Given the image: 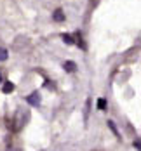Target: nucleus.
Masks as SVG:
<instances>
[{"mask_svg":"<svg viewBox=\"0 0 141 151\" xmlns=\"http://www.w3.org/2000/svg\"><path fill=\"white\" fill-rule=\"evenodd\" d=\"M26 103L31 106H38L40 104V94L38 92H33V94H30L28 97H26Z\"/></svg>","mask_w":141,"mask_h":151,"instance_id":"nucleus-1","label":"nucleus"},{"mask_svg":"<svg viewBox=\"0 0 141 151\" xmlns=\"http://www.w3.org/2000/svg\"><path fill=\"white\" fill-rule=\"evenodd\" d=\"M63 68H64V71H68V73H72V71H75V68H77V64H75L73 61H66V63L63 64Z\"/></svg>","mask_w":141,"mask_h":151,"instance_id":"nucleus-2","label":"nucleus"},{"mask_svg":"<svg viewBox=\"0 0 141 151\" xmlns=\"http://www.w3.org/2000/svg\"><path fill=\"white\" fill-rule=\"evenodd\" d=\"M2 91H4V94H11V92L14 91V83L5 82V83H4V87H2Z\"/></svg>","mask_w":141,"mask_h":151,"instance_id":"nucleus-3","label":"nucleus"},{"mask_svg":"<svg viewBox=\"0 0 141 151\" xmlns=\"http://www.w3.org/2000/svg\"><path fill=\"white\" fill-rule=\"evenodd\" d=\"M52 17H54V21H58V23L64 21V14H63V11H61V9H58V11L54 12V16H52Z\"/></svg>","mask_w":141,"mask_h":151,"instance_id":"nucleus-4","label":"nucleus"},{"mask_svg":"<svg viewBox=\"0 0 141 151\" xmlns=\"http://www.w3.org/2000/svg\"><path fill=\"white\" fill-rule=\"evenodd\" d=\"M63 42H64V44H68V45H72V44H73V37L64 33V35H63Z\"/></svg>","mask_w":141,"mask_h":151,"instance_id":"nucleus-5","label":"nucleus"},{"mask_svg":"<svg viewBox=\"0 0 141 151\" xmlns=\"http://www.w3.org/2000/svg\"><path fill=\"white\" fill-rule=\"evenodd\" d=\"M98 109H106V99H98Z\"/></svg>","mask_w":141,"mask_h":151,"instance_id":"nucleus-6","label":"nucleus"},{"mask_svg":"<svg viewBox=\"0 0 141 151\" xmlns=\"http://www.w3.org/2000/svg\"><path fill=\"white\" fill-rule=\"evenodd\" d=\"M7 54H9V52H7V49H0V61L7 59Z\"/></svg>","mask_w":141,"mask_h":151,"instance_id":"nucleus-7","label":"nucleus"},{"mask_svg":"<svg viewBox=\"0 0 141 151\" xmlns=\"http://www.w3.org/2000/svg\"><path fill=\"white\" fill-rule=\"evenodd\" d=\"M108 127L113 130V134H117V129H115V125H113V122H108Z\"/></svg>","mask_w":141,"mask_h":151,"instance_id":"nucleus-8","label":"nucleus"},{"mask_svg":"<svg viewBox=\"0 0 141 151\" xmlns=\"http://www.w3.org/2000/svg\"><path fill=\"white\" fill-rule=\"evenodd\" d=\"M134 148H136V150H138V151L141 150V144H140V141H138V139L134 141Z\"/></svg>","mask_w":141,"mask_h":151,"instance_id":"nucleus-9","label":"nucleus"},{"mask_svg":"<svg viewBox=\"0 0 141 151\" xmlns=\"http://www.w3.org/2000/svg\"><path fill=\"white\" fill-rule=\"evenodd\" d=\"M78 47H82V49H85V44H84V42H82V38H78Z\"/></svg>","mask_w":141,"mask_h":151,"instance_id":"nucleus-10","label":"nucleus"},{"mask_svg":"<svg viewBox=\"0 0 141 151\" xmlns=\"http://www.w3.org/2000/svg\"><path fill=\"white\" fill-rule=\"evenodd\" d=\"M9 151H19V150H9Z\"/></svg>","mask_w":141,"mask_h":151,"instance_id":"nucleus-11","label":"nucleus"},{"mask_svg":"<svg viewBox=\"0 0 141 151\" xmlns=\"http://www.w3.org/2000/svg\"><path fill=\"white\" fill-rule=\"evenodd\" d=\"M0 82H2V75H0Z\"/></svg>","mask_w":141,"mask_h":151,"instance_id":"nucleus-12","label":"nucleus"}]
</instances>
